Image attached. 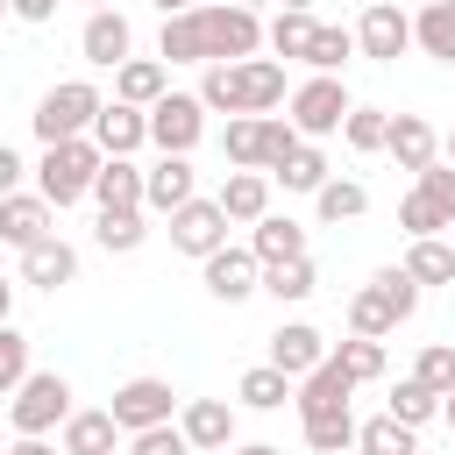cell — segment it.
Segmentation results:
<instances>
[{
  "label": "cell",
  "instance_id": "obj_33",
  "mask_svg": "<svg viewBox=\"0 0 455 455\" xmlns=\"http://www.w3.org/2000/svg\"><path fill=\"white\" fill-rule=\"evenodd\" d=\"M100 249H114V256H128V249H142L149 242V220H142V206H114V213H100Z\"/></svg>",
  "mask_w": 455,
  "mask_h": 455
},
{
  "label": "cell",
  "instance_id": "obj_58",
  "mask_svg": "<svg viewBox=\"0 0 455 455\" xmlns=\"http://www.w3.org/2000/svg\"><path fill=\"white\" fill-rule=\"evenodd\" d=\"M277 7H313V0H277Z\"/></svg>",
  "mask_w": 455,
  "mask_h": 455
},
{
  "label": "cell",
  "instance_id": "obj_43",
  "mask_svg": "<svg viewBox=\"0 0 455 455\" xmlns=\"http://www.w3.org/2000/svg\"><path fill=\"white\" fill-rule=\"evenodd\" d=\"M313 199H320V220H355V213H370V192H363L355 178H327Z\"/></svg>",
  "mask_w": 455,
  "mask_h": 455
},
{
  "label": "cell",
  "instance_id": "obj_6",
  "mask_svg": "<svg viewBox=\"0 0 455 455\" xmlns=\"http://www.w3.org/2000/svg\"><path fill=\"white\" fill-rule=\"evenodd\" d=\"M348 121V85L334 78V71H313L299 92H291V128L306 135V142H320V135H334Z\"/></svg>",
  "mask_w": 455,
  "mask_h": 455
},
{
  "label": "cell",
  "instance_id": "obj_37",
  "mask_svg": "<svg viewBox=\"0 0 455 455\" xmlns=\"http://www.w3.org/2000/svg\"><path fill=\"white\" fill-rule=\"evenodd\" d=\"M384 412H391V419H405V427H427V419L441 412V391H427L419 377H398V384H391V405H384Z\"/></svg>",
  "mask_w": 455,
  "mask_h": 455
},
{
  "label": "cell",
  "instance_id": "obj_48",
  "mask_svg": "<svg viewBox=\"0 0 455 455\" xmlns=\"http://www.w3.org/2000/svg\"><path fill=\"white\" fill-rule=\"evenodd\" d=\"M21 377H28V334H14V327L0 320V398H7Z\"/></svg>",
  "mask_w": 455,
  "mask_h": 455
},
{
  "label": "cell",
  "instance_id": "obj_55",
  "mask_svg": "<svg viewBox=\"0 0 455 455\" xmlns=\"http://www.w3.org/2000/svg\"><path fill=\"white\" fill-rule=\"evenodd\" d=\"M7 306H14V284H7V277H0V320H7Z\"/></svg>",
  "mask_w": 455,
  "mask_h": 455
},
{
  "label": "cell",
  "instance_id": "obj_56",
  "mask_svg": "<svg viewBox=\"0 0 455 455\" xmlns=\"http://www.w3.org/2000/svg\"><path fill=\"white\" fill-rule=\"evenodd\" d=\"M156 7H164V14H185V7H192V0H156Z\"/></svg>",
  "mask_w": 455,
  "mask_h": 455
},
{
  "label": "cell",
  "instance_id": "obj_2",
  "mask_svg": "<svg viewBox=\"0 0 455 455\" xmlns=\"http://www.w3.org/2000/svg\"><path fill=\"white\" fill-rule=\"evenodd\" d=\"M92 171H100V142L92 135H71V142H50L43 164H36V192L50 206H71L92 192Z\"/></svg>",
  "mask_w": 455,
  "mask_h": 455
},
{
  "label": "cell",
  "instance_id": "obj_46",
  "mask_svg": "<svg viewBox=\"0 0 455 455\" xmlns=\"http://www.w3.org/2000/svg\"><path fill=\"white\" fill-rule=\"evenodd\" d=\"M412 377H419L427 391H455V348H448V341H427L419 363H412Z\"/></svg>",
  "mask_w": 455,
  "mask_h": 455
},
{
  "label": "cell",
  "instance_id": "obj_35",
  "mask_svg": "<svg viewBox=\"0 0 455 455\" xmlns=\"http://www.w3.org/2000/svg\"><path fill=\"white\" fill-rule=\"evenodd\" d=\"M270 178H277L284 192H320V185H327V156H320L313 142H299V149H291V156H284Z\"/></svg>",
  "mask_w": 455,
  "mask_h": 455
},
{
  "label": "cell",
  "instance_id": "obj_21",
  "mask_svg": "<svg viewBox=\"0 0 455 455\" xmlns=\"http://www.w3.org/2000/svg\"><path fill=\"white\" fill-rule=\"evenodd\" d=\"M320 355H327V334H320V327H306V320H291V327H277V334H270V363H277L291 384H299Z\"/></svg>",
  "mask_w": 455,
  "mask_h": 455
},
{
  "label": "cell",
  "instance_id": "obj_7",
  "mask_svg": "<svg viewBox=\"0 0 455 455\" xmlns=\"http://www.w3.org/2000/svg\"><path fill=\"white\" fill-rule=\"evenodd\" d=\"M355 50H363L370 64H398V57L412 50V14H405L398 0H370L363 21H355Z\"/></svg>",
  "mask_w": 455,
  "mask_h": 455
},
{
  "label": "cell",
  "instance_id": "obj_10",
  "mask_svg": "<svg viewBox=\"0 0 455 455\" xmlns=\"http://www.w3.org/2000/svg\"><path fill=\"white\" fill-rule=\"evenodd\" d=\"M128 50H135L128 14H121V7H92V14H85V28H78V57H85V64H100V71H114Z\"/></svg>",
  "mask_w": 455,
  "mask_h": 455
},
{
  "label": "cell",
  "instance_id": "obj_59",
  "mask_svg": "<svg viewBox=\"0 0 455 455\" xmlns=\"http://www.w3.org/2000/svg\"><path fill=\"white\" fill-rule=\"evenodd\" d=\"M235 7H263V0H235Z\"/></svg>",
  "mask_w": 455,
  "mask_h": 455
},
{
  "label": "cell",
  "instance_id": "obj_61",
  "mask_svg": "<svg viewBox=\"0 0 455 455\" xmlns=\"http://www.w3.org/2000/svg\"><path fill=\"white\" fill-rule=\"evenodd\" d=\"M448 249H455V228H448Z\"/></svg>",
  "mask_w": 455,
  "mask_h": 455
},
{
  "label": "cell",
  "instance_id": "obj_39",
  "mask_svg": "<svg viewBox=\"0 0 455 455\" xmlns=\"http://www.w3.org/2000/svg\"><path fill=\"white\" fill-rule=\"evenodd\" d=\"M306 448H313V455H348V448H355V412H320V419H306Z\"/></svg>",
  "mask_w": 455,
  "mask_h": 455
},
{
  "label": "cell",
  "instance_id": "obj_31",
  "mask_svg": "<svg viewBox=\"0 0 455 455\" xmlns=\"http://www.w3.org/2000/svg\"><path fill=\"white\" fill-rule=\"evenodd\" d=\"M235 398H242L249 412H277V405L291 398V377H284L277 363H256V370H242V384H235Z\"/></svg>",
  "mask_w": 455,
  "mask_h": 455
},
{
  "label": "cell",
  "instance_id": "obj_26",
  "mask_svg": "<svg viewBox=\"0 0 455 455\" xmlns=\"http://www.w3.org/2000/svg\"><path fill=\"white\" fill-rule=\"evenodd\" d=\"M92 199H100V213H114V206H142V171H135L128 156H100V171H92Z\"/></svg>",
  "mask_w": 455,
  "mask_h": 455
},
{
  "label": "cell",
  "instance_id": "obj_15",
  "mask_svg": "<svg viewBox=\"0 0 455 455\" xmlns=\"http://www.w3.org/2000/svg\"><path fill=\"white\" fill-rule=\"evenodd\" d=\"M92 142H100V156H135V149L149 142V114L128 107V100H107V107L92 114Z\"/></svg>",
  "mask_w": 455,
  "mask_h": 455
},
{
  "label": "cell",
  "instance_id": "obj_4",
  "mask_svg": "<svg viewBox=\"0 0 455 455\" xmlns=\"http://www.w3.org/2000/svg\"><path fill=\"white\" fill-rule=\"evenodd\" d=\"M7 419H14V434H50V427H64V419H71V384H64L57 370H28V377L14 384Z\"/></svg>",
  "mask_w": 455,
  "mask_h": 455
},
{
  "label": "cell",
  "instance_id": "obj_44",
  "mask_svg": "<svg viewBox=\"0 0 455 455\" xmlns=\"http://www.w3.org/2000/svg\"><path fill=\"white\" fill-rule=\"evenodd\" d=\"M370 284H377V299H384V306H391L398 320H412V313H419V284L405 277V263H391V270H377Z\"/></svg>",
  "mask_w": 455,
  "mask_h": 455
},
{
  "label": "cell",
  "instance_id": "obj_9",
  "mask_svg": "<svg viewBox=\"0 0 455 455\" xmlns=\"http://www.w3.org/2000/svg\"><path fill=\"white\" fill-rule=\"evenodd\" d=\"M107 412H114V427H121V434H142V427H156V419H171V412H178V391H171L164 377H128V384L114 391V405H107Z\"/></svg>",
  "mask_w": 455,
  "mask_h": 455
},
{
  "label": "cell",
  "instance_id": "obj_62",
  "mask_svg": "<svg viewBox=\"0 0 455 455\" xmlns=\"http://www.w3.org/2000/svg\"><path fill=\"white\" fill-rule=\"evenodd\" d=\"M0 14H7V0H0Z\"/></svg>",
  "mask_w": 455,
  "mask_h": 455
},
{
  "label": "cell",
  "instance_id": "obj_24",
  "mask_svg": "<svg viewBox=\"0 0 455 455\" xmlns=\"http://www.w3.org/2000/svg\"><path fill=\"white\" fill-rule=\"evenodd\" d=\"M256 235H249V256L256 263H291V256H306V228L299 220H284V213H263V220H249Z\"/></svg>",
  "mask_w": 455,
  "mask_h": 455
},
{
  "label": "cell",
  "instance_id": "obj_36",
  "mask_svg": "<svg viewBox=\"0 0 455 455\" xmlns=\"http://www.w3.org/2000/svg\"><path fill=\"white\" fill-rule=\"evenodd\" d=\"M334 363H341V377L348 384H370V377H384V341H370V334H348L341 348H327Z\"/></svg>",
  "mask_w": 455,
  "mask_h": 455
},
{
  "label": "cell",
  "instance_id": "obj_52",
  "mask_svg": "<svg viewBox=\"0 0 455 455\" xmlns=\"http://www.w3.org/2000/svg\"><path fill=\"white\" fill-rule=\"evenodd\" d=\"M0 455H64V448H50L43 434H21V441H14V448H0Z\"/></svg>",
  "mask_w": 455,
  "mask_h": 455
},
{
  "label": "cell",
  "instance_id": "obj_25",
  "mask_svg": "<svg viewBox=\"0 0 455 455\" xmlns=\"http://www.w3.org/2000/svg\"><path fill=\"white\" fill-rule=\"evenodd\" d=\"M156 57H164V64H206V28H199V7H185V14H164Z\"/></svg>",
  "mask_w": 455,
  "mask_h": 455
},
{
  "label": "cell",
  "instance_id": "obj_53",
  "mask_svg": "<svg viewBox=\"0 0 455 455\" xmlns=\"http://www.w3.org/2000/svg\"><path fill=\"white\" fill-rule=\"evenodd\" d=\"M441 419H448V434H455V391H441Z\"/></svg>",
  "mask_w": 455,
  "mask_h": 455
},
{
  "label": "cell",
  "instance_id": "obj_13",
  "mask_svg": "<svg viewBox=\"0 0 455 455\" xmlns=\"http://www.w3.org/2000/svg\"><path fill=\"white\" fill-rule=\"evenodd\" d=\"M199 263H206V291H213L220 306H242V299L263 284V263H256L249 249H228V242H220L213 256H199Z\"/></svg>",
  "mask_w": 455,
  "mask_h": 455
},
{
  "label": "cell",
  "instance_id": "obj_57",
  "mask_svg": "<svg viewBox=\"0 0 455 455\" xmlns=\"http://www.w3.org/2000/svg\"><path fill=\"white\" fill-rule=\"evenodd\" d=\"M441 149H448V164H455V128H448V135H441Z\"/></svg>",
  "mask_w": 455,
  "mask_h": 455
},
{
  "label": "cell",
  "instance_id": "obj_38",
  "mask_svg": "<svg viewBox=\"0 0 455 455\" xmlns=\"http://www.w3.org/2000/svg\"><path fill=\"white\" fill-rule=\"evenodd\" d=\"M391 327H398V313L377 299V284H363V291L348 299V334H370V341H384Z\"/></svg>",
  "mask_w": 455,
  "mask_h": 455
},
{
  "label": "cell",
  "instance_id": "obj_14",
  "mask_svg": "<svg viewBox=\"0 0 455 455\" xmlns=\"http://www.w3.org/2000/svg\"><path fill=\"white\" fill-rule=\"evenodd\" d=\"M348 377H341V363L334 355H320L299 384H291V405H299V419H320V412H348Z\"/></svg>",
  "mask_w": 455,
  "mask_h": 455
},
{
  "label": "cell",
  "instance_id": "obj_5",
  "mask_svg": "<svg viewBox=\"0 0 455 455\" xmlns=\"http://www.w3.org/2000/svg\"><path fill=\"white\" fill-rule=\"evenodd\" d=\"M199 28H206V64H235V57H256V50H263L256 7H235V0L199 7Z\"/></svg>",
  "mask_w": 455,
  "mask_h": 455
},
{
  "label": "cell",
  "instance_id": "obj_41",
  "mask_svg": "<svg viewBox=\"0 0 455 455\" xmlns=\"http://www.w3.org/2000/svg\"><path fill=\"white\" fill-rule=\"evenodd\" d=\"M199 107H206V114H242V78H235V64H206Z\"/></svg>",
  "mask_w": 455,
  "mask_h": 455
},
{
  "label": "cell",
  "instance_id": "obj_47",
  "mask_svg": "<svg viewBox=\"0 0 455 455\" xmlns=\"http://www.w3.org/2000/svg\"><path fill=\"white\" fill-rule=\"evenodd\" d=\"M128 455H192V441L178 434V419H156V427L128 434Z\"/></svg>",
  "mask_w": 455,
  "mask_h": 455
},
{
  "label": "cell",
  "instance_id": "obj_16",
  "mask_svg": "<svg viewBox=\"0 0 455 455\" xmlns=\"http://www.w3.org/2000/svg\"><path fill=\"white\" fill-rule=\"evenodd\" d=\"M178 434H185L192 448L220 455V448H235V405H228V398H185V412H178Z\"/></svg>",
  "mask_w": 455,
  "mask_h": 455
},
{
  "label": "cell",
  "instance_id": "obj_28",
  "mask_svg": "<svg viewBox=\"0 0 455 455\" xmlns=\"http://www.w3.org/2000/svg\"><path fill=\"white\" fill-rule=\"evenodd\" d=\"M412 43L427 57H441V64H455V0H427L412 14Z\"/></svg>",
  "mask_w": 455,
  "mask_h": 455
},
{
  "label": "cell",
  "instance_id": "obj_22",
  "mask_svg": "<svg viewBox=\"0 0 455 455\" xmlns=\"http://www.w3.org/2000/svg\"><path fill=\"white\" fill-rule=\"evenodd\" d=\"M171 92V71L156 64V57H121L114 64V100H128V107H156Z\"/></svg>",
  "mask_w": 455,
  "mask_h": 455
},
{
  "label": "cell",
  "instance_id": "obj_11",
  "mask_svg": "<svg viewBox=\"0 0 455 455\" xmlns=\"http://www.w3.org/2000/svg\"><path fill=\"white\" fill-rule=\"evenodd\" d=\"M220 242H228V213H220L213 199L192 192V199L171 213V249H185V256H213Z\"/></svg>",
  "mask_w": 455,
  "mask_h": 455
},
{
  "label": "cell",
  "instance_id": "obj_60",
  "mask_svg": "<svg viewBox=\"0 0 455 455\" xmlns=\"http://www.w3.org/2000/svg\"><path fill=\"white\" fill-rule=\"evenodd\" d=\"M85 7H114V0H85Z\"/></svg>",
  "mask_w": 455,
  "mask_h": 455
},
{
  "label": "cell",
  "instance_id": "obj_8",
  "mask_svg": "<svg viewBox=\"0 0 455 455\" xmlns=\"http://www.w3.org/2000/svg\"><path fill=\"white\" fill-rule=\"evenodd\" d=\"M142 114H149V142L171 149V156H192V142L206 135V107H199V92H164V100L142 107Z\"/></svg>",
  "mask_w": 455,
  "mask_h": 455
},
{
  "label": "cell",
  "instance_id": "obj_3",
  "mask_svg": "<svg viewBox=\"0 0 455 455\" xmlns=\"http://www.w3.org/2000/svg\"><path fill=\"white\" fill-rule=\"evenodd\" d=\"M100 107H107V100H100L92 78L50 85V92L36 100V135H43V149H50V142H71V135H92V114H100Z\"/></svg>",
  "mask_w": 455,
  "mask_h": 455
},
{
  "label": "cell",
  "instance_id": "obj_32",
  "mask_svg": "<svg viewBox=\"0 0 455 455\" xmlns=\"http://www.w3.org/2000/svg\"><path fill=\"white\" fill-rule=\"evenodd\" d=\"M313 7H277V21L263 28V43H270V57H306V43H313Z\"/></svg>",
  "mask_w": 455,
  "mask_h": 455
},
{
  "label": "cell",
  "instance_id": "obj_12",
  "mask_svg": "<svg viewBox=\"0 0 455 455\" xmlns=\"http://www.w3.org/2000/svg\"><path fill=\"white\" fill-rule=\"evenodd\" d=\"M192 192H199V171H192V156H171V149H164V156L142 171V206H149V213H178Z\"/></svg>",
  "mask_w": 455,
  "mask_h": 455
},
{
  "label": "cell",
  "instance_id": "obj_19",
  "mask_svg": "<svg viewBox=\"0 0 455 455\" xmlns=\"http://www.w3.org/2000/svg\"><path fill=\"white\" fill-rule=\"evenodd\" d=\"M384 149L398 156V171H427V164L441 156V135H434V121H419V114H391Z\"/></svg>",
  "mask_w": 455,
  "mask_h": 455
},
{
  "label": "cell",
  "instance_id": "obj_17",
  "mask_svg": "<svg viewBox=\"0 0 455 455\" xmlns=\"http://www.w3.org/2000/svg\"><path fill=\"white\" fill-rule=\"evenodd\" d=\"M71 277H78V249H71L64 235H43V242H28V249H21V284L57 291V284H71Z\"/></svg>",
  "mask_w": 455,
  "mask_h": 455
},
{
  "label": "cell",
  "instance_id": "obj_23",
  "mask_svg": "<svg viewBox=\"0 0 455 455\" xmlns=\"http://www.w3.org/2000/svg\"><path fill=\"white\" fill-rule=\"evenodd\" d=\"M235 78H242V114H270L284 100V64L277 57H235Z\"/></svg>",
  "mask_w": 455,
  "mask_h": 455
},
{
  "label": "cell",
  "instance_id": "obj_20",
  "mask_svg": "<svg viewBox=\"0 0 455 455\" xmlns=\"http://www.w3.org/2000/svg\"><path fill=\"white\" fill-rule=\"evenodd\" d=\"M213 206L228 220H263L270 213V171H228L220 192H213Z\"/></svg>",
  "mask_w": 455,
  "mask_h": 455
},
{
  "label": "cell",
  "instance_id": "obj_29",
  "mask_svg": "<svg viewBox=\"0 0 455 455\" xmlns=\"http://www.w3.org/2000/svg\"><path fill=\"white\" fill-rule=\"evenodd\" d=\"M405 277L427 291V284H455V249L441 242V235H419L412 249H405Z\"/></svg>",
  "mask_w": 455,
  "mask_h": 455
},
{
  "label": "cell",
  "instance_id": "obj_27",
  "mask_svg": "<svg viewBox=\"0 0 455 455\" xmlns=\"http://www.w3.org/2000/svg\"><path fill=\"white\" fill-rule=\"evenodd\" d=\"M57 448L64 455H114L121 448V427H114V412H71Z\"/></svg>",
  "mask_w": 455,
  "mask_h": 455
},
{
  "label": "cell",
  "instance_id": "obj_49",
  "mask_svg": "<svg viewBox=\"0 0 455 455\" xmlns=\"http://www.w3.org/2000/svg\"><path fill=\"white\" fill-rule=\"evenodd\" d=\"M412 178H419V192L441 206V220L455 228V164H427V171H412Z\"/></svg>",
  "mask_w": 455,
  "mask_h": 455
},
{
  "label": "cell",
  "instance_id": "obj_30",
  "mask_svg": "<svg viewBox=\"0 0 455 455\" xmlns=\"http://www.w3.org/2000/svg\"><path fill=\"white\" fill-rule=\"evenodd\" d=\"M313 284H320L313 256H291V263H263V284L256 291H270L277 306H299V299H313Z\"/></svg>",
  "mask_w": 455,
  "mask_h": 455
},
{
  "label": "cell",
  "instance_id": "obj_54",
  "mask_svg": "<svg viewBox=\"0 0 455 455\" xmlns=\"http://www.w3.org/2000/svg\"><path fill=\"white\" fill-rule=\"evenodd\" d=\"M235 455H284V448H270V441H249V448H235Z\"/></svg>",
  "mask_w": 455,
  "mask_h": 455
},
{
  "label": "cell",
  "instance_id": "obj_18",
  "mask_svg": "<svg viewBox=\"0 0 455 455\" xmlns=\"http://www.w3.org/2000/svg\"><path fill=\"white\" fill-rule=\"evenodd\" d=\"M50 213H57V206H50L43 192H7V199H0V242H7V249H28V242L57 235Z\"/></svg>",
  "mask_w": 455,
  "mask_h": 455
},
{
  "label": "cell",
  "instance_id": "obj_34",
  "mask_svg": "<svg viewBox=\"0 0 455 455\" xmlns=\"http://www.w3.org/2000/svg\"><path fill=\"white\" fill-rule=\"evenodd\" d=\"M412 434H419V427H405V419H391V412H384V419L355 427V448H363V455H419V441H412Z\"/></svg>",
  "mask_w": 455,
  "mask_h": 455
},
{
  "label": "cell",
  "instance_id": "obj_1",
  "mask_svg": "<svg viewBox=\"0 0 455 455\" xmlns=\"http://www.w3.org/2000/svg\"><path fill=\"white\" fill-rule=\"evenodd\" d=\"M299 142H306V135H299L284 114H228V135H220V149H228L235 171H277Z\"/></svg>",
  "mask_w": 455,
  "mask_h": 455
},
{
  "label": "cell",
  "instance_id": "obj_42",
  "mask_svg": "<svg viewBox=\"0 0 455 455\" xmlns=\"http://www.w3.org/2000/svg\"><path fill=\"white\" fill-rule=\"evenodd\" d=\"M384 128H391V114H384V107H348L341 142H348L355 156H370V149H384Z\"/></svg>",
  "mask_w": 455,
  "mask_h": 455
},
{
  "label": "cell",
  "instance_id": "obj_40",
  "mask_svg": "<svg viewBox=\"0 0 455 455\" xmlns=\"http://www.w3.org/2000/svg\"><path fill=\"white\" fill-rule=\"evenodd\" d=\"M348 57H355V28H327V21H320L313 43H306V64H313V71H341Z\"/></svg>",
  "mask_w": 455,
  "mask_h": 455
},
{
  "label": "cell",
  "instance_id": "obj_51",
  "mask_svg": "<svg viewBox=\"0 0 455 455\" xmlns=\"http://www.w3.org/2000/svg\"><path fill=\"white\" fill-rule=\"evenodd\" d=\"M7 14H21V21H50L57 0H7Z\"/></svg>",
  "mask_w": 455,
  "mask_h": 455
},
{
  "label": "cell",
  "instance_id": "obj_50",
  "mask_svg": "<svg viewBox=\"0 0 455 455\" xmlns=\"http://www.w3.org/2000/svg\"><path fill=\"white\" fill-rule=\"evenodd\" d=\"M7 192H21V156L0 142V199H7Z\"/></svg>",
  "mask_w": 455,
  "mask_h": 455
},
{
  "label": "cell",
  "instance_id": "obj_45",
  "mask_svg": "<svg viewBox=\"0 0 455 455\" xmlns=\"http://www.w3.org/2000/svg\"><path fill=\"white\" fill-rule=\"evenodd\" d=\"M398 228H405V235H412V242H419V235H441V228H448V220H441V206H434V199H427V192H419V185H412V192H405V199H398Z\"/></svg>",
  "mask_w": 455,
  "mask_h": 455
}]
</instances>
